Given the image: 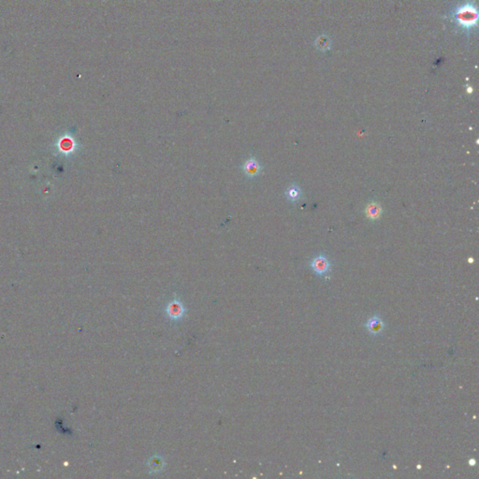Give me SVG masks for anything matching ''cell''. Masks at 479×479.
<instances>
[{
	"label": "cell",
	"instance_id": "6",
	"mask_svg": "<svg viewBox=\"0 0 479 479\" xmlns=\"http://www.w3.org/2000/svg\"><path fill=\"white\" fill-rule=\"evenodd\" d=\"M383 210L381 205L377 203L376 201H372L371 203L367 205L365 209V214L366 216L370 220L376 221L380 218L382 215Z\"/></svg>",
	"mask_w": 479,
	"mask_h": 479
},
{
	"label": "cell",
	"instance_id": "3",
	"mask_svg": "<svg viewBox=\"0 0 479 479\" xmlns=\"http://www.w3.org/2000/svg\"><path fill=\"white\" fill-rule=\"evenodd\" d=\"M185 314V308L183 302L177 298H174L173 301L169 302L166 307V315L168 318L173 321L181 320Z\"/></svg>",
	"mask_w": 479,
	"mask_h": 479
},
{
	"label": "cell",
	"instance_id": "1",
	"mask_svg": "<svg viewBox=\"0 0 479 479\" xmlns=\"http://www.w3.org/2000/svg\"><path fill=\"white\" fill-rule=\"evenodd\" d=\"M453 23L463 33L470 34L475 30L478 21L476 6L472 1H466L457 6L451 13Z\"/></svg>",
	"mask_w": 479,
	"mask_h": 479
},
{
	"label": "cell",
	"instance_id": "5",
	"mask_svg": "<svg viewBox=\"0 0 479 479\" xmlns=\"http://www.w3.org/2000/svg\"><path fill=\"white\" fill-rule=\"evenodd\" d=\"M365 327H366L367 330L372 336H377L382 332L383 329L385 328V324L378 316H373L367 321Z\"/></svg>",
	"mask_w": 479,
	"mask_h": 479
},
{
	"label": "cell",
	"instance_id": "9",
	"mask_svg": "<svg viewBox=\"0 0 479 479\" xmlns=\"http://www.w3.org/2000/svg\"><path fill=\"white\" fill-rule=\"evenodd\" d=\"M469 463H470V465H473V466H474V465H475V461H474V459H473V460H470Z\"/></svg>",
	"mask_w": 479,
	"mask_h": 479
},
{
	"label": "cell",
	"instance_id": "4",
	"mask_svg": "<svg viewBox=\"0 0 479 479\" xmlns=\"http://www.w3.org/2000/svg\"><path fill=\"white\" fill-rule=\"evenodd\" d=\"M310 267L316 275L323 276L329 273L330 268H331V264L329 262L328 258L323 254H321L313 259L310 263Z\"/></svg>",
	"mask_w": 479,
	"mask_h": 479
},
{
	"label": "cell",
	"instance_id": "2",
	"mask_svg": "<svg viewBox=\"0 0 479 479\" xmlns=\"http://www.w3.org/2000/svg\"><path fill=\"white\" fill-rule=\"evenodd\" d=\"M242 173L249 178L254 179L258 177L262 173V166L259 160L255 156H250L245 161L243 162L242 166Z\"/></svg>",
	"mask_w": 479,
	"mask_h": 479
},
{
	"label": "cell",
	"instance_id": "7",
	"mask_svg": "<svg viewBox=\"0 0 479 479\" xmlns=\"http://www.w3.org/2000/svg\"><path fill=\"white\" fill-rule=\"evenodd\" d=\"M285 196L291 202H296L302 199V189L296 183H292L288 189L285 190Z\"/></svg>",
	"mask_w": 479,
	"mask_h": 479
},
{
	"label": "cell",
	"instance_id": "8",
	"mask_svg": "<svg viewBox=\"0 0 479 479\" xmlns=\"http://www.w3.org/2000/svg\"><path fill=\"white\" fill-rule=\"evenodd\" d=\"M149 467L151 469L152 472L159 473L164 467L163 459L161 457H157V456L152 457L150 461H149Z\"/></svg>",
	"mask_w": 479,
	"mask_h": 479
}]
</instances>
